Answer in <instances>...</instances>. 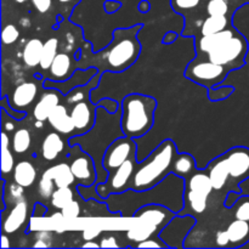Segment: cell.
<instances>
[{"label": "cell", "mask_w": 249, "mask_h": 249, "mask_svg": "<svg viewBox=\"0 0 249 249\" xmlns=\"http://www.w3.org/2000/svg\"><path fill=\"white\" fill-rule=\"evenodd\" d=\"M186 180L170 173L160 184L143 191L129 189L122 194H113L107 197L104 203L111 213L121 214L123 218H131L141 207L147 204H162L179 214L184 209V194Z\"/></svg>", "instance_id": "6da1fadb"}, {"label": "cell", "mask_w": 249, "mask_h": 249, "mask_svg": "<svg viewBox=\"0 0 249 249\" xmlns=\"http://www.w3.org/2000/svg\"><path fill=\"white\" fill-rule=\"evenodd\" d=\"M121 118L122 108H119L116 113H109L105 107L97 106L94 126L88 133L68 139V145L80 146L83 151L92 157L97 170L96 184L105 182L109 175L102 164L105 152L114 140L124 136Z\"/></svg>", "instance_id": "7a4b0ae2"}, {"label": "cell", "mask_w": 249, "mask_h": 249, "mask_svg": "<svg viewBox=\"0 0 249 249\" xmlns=\"http://www.w3.org/2000/svg\"><path fill=\"white\" fill-rule=\"evenodd\" d=\"M178 153L174 141L169 139L163 141L145 160L139 162L131 179L130 189L143 191L160 184L172 173L173 162Z\"/></svg>", "instance_id": "3957f363"}, {"label": "cell", "mask_w": 249, "mask_h": 249, "mask_svg": "<svg viewBox=\"0 0 249 249\" xmlns=\"http://www.w3.org/2000/svg\"><path fill=\"white\" fill-rule=\"evenodd\" d=\"M121 124L125 136L139 139L146 135L155 123L157 100L150 95L129 94L121 104Z\"/></svg>", "instance_id": "277c9868"}, {"label": "cell", "mask_w": 249, "mask_h": 249, "mask_svg": "<svg viewBox=\"0 0 249 249\" xmlns=\"http://www.w3.org/2000/svg\"><path fill=\"white\" fill-rule=\"evenodd\" d=\"M141 28L142 24H136L130 28H118L113 32L111 44L100 53L104 55L107 70L123 72L138 60L141 53L138 34Z\"/></svg>", "instance_id": "5b68a950"}, {"label": "cell", "mask_w": 249, "mask_h": 249, "mask_svg": "<svg viewBox=\"0 0 249 249\" xmlns=\"http://www.w3.org/2000/svg\"><path fill=\"white\" fill-rule=\"evenodd\" d=\"M175 215L177 213L162 204H147L141 207L131 216L133 223L126 231V237L138 245L141 241L160 236V231Z\"/></svg>", "instance_id": "8992f818"}, {"label": "cell", "mask_w": 249, "mask_h": 249, "mask_svg": "<svg viewBox=\"0 0 249 249\" xmlns=\"http://www.w3.org/2000/svg\"><path fill=\"white\" fill-rule=\"evenodd\" d=\"M213 190L207 170H196L186 179V189L184 194L185 206L179 214H190L194 216L203 214L208 206L209 195Z\"/></svg>", "instance_id": "52a82bcc"}, {"label": "cell", "mask_w": 249, "mask_h": 249, "mask_svg": "<svg viewBox=\"0 0 249 249\" xmlns=\"http://www.w3.org/2000/svg\"><path fill=\"white\" fill-rule=\"evenodd\" d=\"M248 53V41L237 32L230 40L207 53V58L229 70H237L245 66V58Z\"/></svg>", "instance_id": "ba28073f"}, {"label": "cell", "mask_w": 249, "mask_h": 249, "mask_svg": "<svg viewBox=\"0 0 249 249\" xmlns=\"http://www.w3.org/2000/svg\"><path fill=\"white\" fill-rule=\"evenodd\" d=\"M138 157L130 158L125 163H123L121 167L117 168L116 170L109 173L106 181L94 185L95 192L99 195L102 202L111 195L122 194V192H125L126 190L130 189L131 179H133L134 173L138 168Z\"/></svg>", "instance_id": "9c48e42d"}, {"label": "cell", "mask_w": 249, "mask_h": 249, "mask_svg": "<svg viewBox=\"0 0 249 249\" xmlns=\"http://www.w3.org/2000/svg\"><path fill=\"white\" fill-rule=\"evenodd\" d=\"M229 72L230 70L228 67L218 65L208 58L206 61H198V58H196L187 66L185 77L202 87L211 89L220 85V83H223L224 79L228 77Z\"/></svg>", "instance_id": "30bf717a"}, {"label": "cell", "mask_w": 249, "mask_h": 249, "mask_svg": "<svg viewBox=\"0 0 249 249\" xmlns=\"http://www.w3.org/2000/svg\"><path fill=\"white\" fill-rule=\"evenodd\" d=\"M228 167L233 191L241 194L240 185L249 178V148L243 146L230 148L223 155Z\"/></svg>", "instance_id": "8fae6325"}, {"label": "cell", "mask_w": 249, "mask_h": 249, "mask_svg": "<svg viewBox=\"0 0 249 249\" xmlns=\"http://www.w3.org/2000/svg\"><path fill=\"white\" fill-rule=\"evenodd\" d=\"M134 157H136L135 139L124 135L114 140L109 145V147L105 152L102 164L107 172L112 173L126 160Z\"/></svg>", "instance_id": "7c38bea8"}, {"label": "cell", "mask_w": 249, "mask_h": 249, "mask_svg": "<svg viewBox=\"0 0 249 249\" xmlns=\"http://www.w3.org/2000/svg\"><path fill=\"white\" fill-rule=\"evenodd\" d=\"M195 225H196V219L194 215L177 214L160 231V237L167 243L169 248H182L184 247L182 242Z\"/></svg>", "instance_id": "4fadbf2b"}, {"label": "cell", "mask_w": 249, "mask_h": 249, "mask_svg": "<svg viewBox=\"0 0 249 249\" xmlns=\"http://www.w3.org/2000/svg\"><path fill=\"white\" fill-rule=\"evenodd\" d=\"M75 146L77 152H74V157L70 164L75 178V182L82 186H92L97 181L96 164L91 156L83 151L80 146Z\"/></svg>", "instance_id": "5bb4252c"}, {"label": "cell", "mask_w": 249, "mask_h": 249, "mask_svg": "<svg viewBox=\"0 0 249 249\" xmlns=\"http://www.w3.org/2000/svg\"><path fill=\"white\" fill-rule=\"evenodd\" d=\"M99 72L100 71L97 70V67L90 66V67L85 68V70H75L74 72H73V74L71 75L68 79L63 80V82H55V80L45 79L43 83V87L45 88V89L53 88V89L60 90L61 94H62L63 96H66V95H67L71 90L74 89V88L88 84V83H89Z\"/></svg>", "instance_id": "9a60e30c"}, {"label": "cell", "mask_w": 249, "mask_h": 249, "mask_svg": "<svg viewBox=\"0 0 249 249\" xmlns=\"http://www.w3.org/2000/svg\"><path fill=\"white\" fill-rule=\"evenodd\" d=\"M96 108L97 105H92L89 100L79 101L73 105L71 109V117L75 125L77 135L88 133L94 126L96 121Z\"/></svg>", "instance_id": "2e32d148"}, {"label": "cell", "mask_w": 249, "mask_h": 249, "mask_svg": "<svg viewBox=\"0 0 249 249\" xmlns=\"http://www.w3.org/2000/svg\"><path fill=\"white\" fill-rule=\"evenodd\" d=\"M38 96V85L34 82H24L17 85L11 92V96H7L9 105L17 111H24L31 106Z\"/></svg>", "instance_id": "e0dca14e"}, {"label": "cell", "mask_w": 249, "mask_h": 249, "mask_svg": "<svg viewBox=\"0 0 249 249\" xmlns=\"http://www.w3.org/2000/svg\"><path fill=\"white\" fill-rule=\"evenodd\" d=\"M48 122L55 129V131L60 133L61 135H68L70 138L77 135L75 125L73 123L72 117H71V112H68L66 105H57L49 116Z\"/></svg>", "instance_id": "ac0fdd59"}, {"label": "cell", "mask_w": 249, "mask_h": 249, "mask_svg": "<svg viewBox=\"0 0 249 249\" xmlns=\"http://www.w3.org/2000/svg\"><path fill=\"white\" fill-rule=\"evenodd\" d=\"M28 218V203L26 199L17 202L14 204L11 211L2 220V232L11 235L18 231L26 224Z\"/></svg>", "instance_id": "d6986e66"}, {"label": "cell", "mask_w": 249, "mask_h": 249, "mask_svg": "<svg viewBox=\"0 0 249 249\" xmlns=\"http://www.w3.org/2000/svg\"><path fill=\"white\" fill-rule=\"evenodd\" d=\"M61 91L53 88H49V91L44 92L33 108V117L36 121L45 122L57 105L61 104Z\"/></svg>", "instance_id": "ffe728a7"}, {"label": "cell", "mask_w": 249, "mask_h": 249, "mask_svg": "<svg viewBox=\"0 0 249 249\" xmlns=\"http://www.w3.org/2000/svg\"><path fill=\"white\" fill-rule=\"evenodd\" d=\"M237 33L233 27H228L224 31L218 32V33L211 34V36H201L196 41V50L198 55L201 53H208L209 51L214 50L218 46L223 45L228 40H230L235 34Z\"/></svg>", "instance_id": "44dd1931"}, {"label": "cell", "mask_w": 249, "mask_h": 249, "mask_svg": "<svg viewBox=\"0 0 249 249\" xmlns=\"http://www.w3.org/2000/svg\"><path fill=\"white\" fill-rule=\"evenodd\" d=\"M206 170L207 173H208L209 179H211L213 189L215 190V191H221V190L226 186L229 180H230L228 167H226V163L223 155L212 160Z\"/></svg>", "instance_id": "7402d4cb"}, {"label": "cell", "mask_w": 249, "mask_h": 249, "mask_svg": "<svg viewBox=\"0 0 249 249\" xmlns=\"http://www.w3.org/2000/svg\"><path fill=\"white\" fill-rule=\"evenodd\" d=\"M230 240V248H238L249 242V221L233 219L225 229Z\"/></svg>", "instance_id": "603a6c76"}, {"label": "cell", "mask_w": 249, "mask_h": 249, "mask_svg": "<svg viewBox=\"0 0 249 249\" xmlns=\"http://www.w3.org/2000/svg\"><path fill=\"white\" fill-rule=\"evenodd\" d=\"M72 66V58L68 53H58L49 70V73H50L49 79L55 80V82H63L68 79L74 72Z\"/></svg>", "instance_id": "cb8c5ba5"}, {"label": "cell", "mask_w": 249, "mask_h": 249, "mask_svg": "<svg viewBox=\"0 0 249 249\" xmlns=\"http://www.w3.org/2000/svg\"><path fill=\"white\" fill-rule=\"evenodd\" d=\"M65 150V141L60 133H49L41 143V156L45 160H55Z\"/></svg>", "instance_id": "d4e9b609"}, {"label": "cell", "mask_w": 249, "mask_h": 249, "mask_svg": "<svg viewBox=\"0 0 249 249\" xmlns=\"http://www.w3.org/2000/svg\"><path fill=\"white\" fill-rule=\"evenodd\" d=\"M46 172L53 179L56 187H71L75 182V178L71 169V165L65 162L48 168Z\"/></svg>", "instance_id": "484cf974"}, {"label": "cell", "mask_w": 249, "mask_h": 249, "mask_svg": "<svg viewBox=\"0 0 249 249\" xmlns=\"http://www.w3.org/2000/svg\"><path fill=\"white\" fill-rule=\"evenodd\" d=\"M36 169L32 162L21 160L15 165L14 181L23 187H29L36 182Z\"/></svg>", "instance_id": "4316f807"}, {"label": "cell", "mask_w": 249, "mask_h": 249, "mask_svg": "<svg viewBox=\"0 0 249 249\" xmlns=\"http://www.w3.org/2000/svg\"><path fill=\"white\" fill-rule=\"evenodd\" d=\"M44 43L38 38L31 39L28 43L24 45L23 53H22V57H23V62L27 67L34 68L36 66L40 65L41 55H43Z\"/></svg>", "instance_id": "83f0119b"}, {"label": "cell", "mask_w": 249, "mask_h": 249, "mask_svg": "<svg viewBox=\"0 0 249 249\" xmlns=\"http://www.w3.org/2000/svg\"><path fill=\"white\" fill-rule=\"evenodd\" d=\"M197 170L196 160L190 153H178L173 162L172 173L184 178L185 180L191 177Z\"/></svg>", "instance_id": "f1b7e54d"}, {"label": "cell", "mask_w": 249, "mask_h": 249, "mask_svg": "<svg viewBox=\"0 0 249 249\" xmlns=\"http://www.w3.org/2000/svg\"><path fill=\"white\" fill-rule=\"evenodd\" d=\"M100 78H101V72L97 73L91 80H90L88 84L82 85V87H77L73 90H71L67 95H66V99H67L68 104H77L79 101H84L87 100V97H89V94L95 89V88L99 85Z\"/></svg>", "instance_id": "f546056e"}, {"label": "cell", "mask_w": 249, "mask_h": 249, "mask_svg": "<svg viewBox=\"0 0 249 249\" xmlns=\"http://www.w3.org/2000/svg\"><path fill=\"white\" fill-rule=\"evenodd\" d=\"M230 27L229 16H209L203 21L201 26V36H211L218 33Z\"/></svg>", "instance_id": "4dcf8cb0"}, {"label": "cell", "mask_w": 249, "mask_h": 249, "mask_svg": "<svg viewBox=\"0 0 249 249\" xmlns=\"http://www.w3.org/2000/svg\"><path fill=\"white\" fill-rule=\"evenodd\" d=\"M10 138L7 135V131L2 130L1 133V175L10 174L15 169V158L12 152L9 148Z\"/></svg>", "instance_id": "1f68e13d"}, {"label": "cell", "mask_w": 249, "mask_h": 249, "mask_svg": "<svg viewBox=\"0 0 249 249\" xmlns=\"http://www.w3.org/2000/svg\"><path fill=\"white\" fill-rule=\"evenodd\" d=\"M58 53V39L57 38H50L44 43L43 55H41L40 60V67L41 71H49L51 65H53V60Z\"/></svg>", "instance_id": "d6a6232c"}, {"label": "cell", "mask_w": 249, "mask_h": 249, "mask_svg": "<svg viewBox=\"0 0 249 249\" xmlns=\"http://www.w3.org/2000/svg\"><path fill=\"white\" fill-rule=\"evenodd\" d=\"M32 143V136L27 129L19 128L15 131L12 136V150L17 155L26 153L29 150Z\"/></svg>", "instance_id": "836d02e7"}, {"label": "cell", "mask_w": 249, "mask_h": 249, "mask_svg": "<svg viewBox=\"0 0 249 249\" xmlns=\"http://www.w3.org/2000/svg\"><path fill=\"white\" fill-rule=\"evenodd\" d=\"M73 199H74V192L71 187H56L53 196H51L50 202L53 208L62 211Z\"/></svg>", "instance_id": "e575fe53"}, {"label": "cell", "mask_w": 249, "mask_h": 249, "mask_svg": "<svg viewBox=\"0 0 249 249\" xmlns=\"http://www.w3.org/2000/svg\"><path fill=\"white\" fill-rule=\"evenodd\" d=\"M55 181H53V178H51L50 175H49V173L45 170V172L43 173V175H41L40 180H39L38 194L40 195L41 198L50 199L53 191H55Z\"/></svg>", "instance_id": "d590c367"}, {"label": "cell", "mask_w": 249, "mask_h": 249, "mask_svg": "<svg viewBox=\"0 0 249 249\" xmlns=\"http://www.w3.org/2000/svg\"><path fill=\"white\" fill-rule=\"evenodd\" d=\"M232 212L233 218L241 219V220L249 221V196H240L230 208Z\"/></svg>", "instance_id": "8d00e7d4"}, {"label": "cell", "mask_w": 249, "mask_h": 249, "mask_svg": "<svg viewBox=\"0 0 249 249\" xmlns=\"http://www.w3.org/2000/svg\"><path fill=\"white\" fill-rule=\"evenodd\" d=\"M228 0H209L207 4V14L209 16H228Z\"/></svg>", "instance_id": "74e56055"}, {"label": "cell", "mask_w": 249, "mask_h": 249, "mask_svg": "<svg viewBox=\"0 0 249 249\" xmlns=\"http://www.w3.org/2000/svg\"><path fill=\"white\" fill-rule=\"evenodd\" d=\"M19 38V31L15 24H6L2 28L1 32V40L5 45H11L17 39Z\"/></svg>", "instance_id": "f35d334b"}, {"label": "cell", "mask_w": 249, "mask_h": 249, "mask_svg": "<svg viewBox=\"0 0 249 249\" xmlns=\"http://www.w3.org/2000/svg\"><path fill=\"white\" fill-rule=\"evenodd\" d=\"M201 2V0H170L173 10L178 12L189 11V10L197 7Z\"/></svg>", "instance_id": "ab89813d"}, {"label": "cell", "mask_w": 249, "mask_h": 249, "mask_svg": "<svg viewBox=\"0 0 249 249\" xmlns=\"http://www.w3.org/2000/svg\"><path fill=\"white\" fill-rule=\"evenodd\" d=\"M61 214H62L63 218L66 219H77L80 216V204L78 203V201H74L73 199L71 203H68L65 208L61 211Z\"/></svg>", "instance_id": "60d3db41"}, {"label": "cell", "mask_w": 249, "mask_h": 249, "mask_svg": "<svg viewBox=\"0 0 249 249\" xmlns=\"http://www.w3.org/2000/svg\"><path fill=\"white\" fill-rule=\"evenodd\" d=\"M136 248H169L167 243L160 237V236H155V237L147 238L145 241H141L138 245H135Z\"/></svg>", "instance_id": "b9f144b4"}, {"label": "cell", "mask_w": 249, "mask_h": 249, "mask_svg": "<svg viewBox=\"0 0 249 249\" xmlns=\"http://www.w3.org/2000/svg\"><path fill=\"white\" fill-rule=\"evenodd\" d=\"M211 89L212 91L215 92V95H209L211 101H220V100H224L226 99V97H229L233 91H235V89H233L232 87H221V88L214 87V88H211Z\"/></svg>", "instance_id": "7bdbcfd3"}, {"label": "cell", "mask_w": 249, "mask_h": 249, "mask_svg": "<svg viewBox=\"0 0 249 249\" xmlns=\"http://www.w3.org/2000/svg\"><path fill=\"white\" fill-rule=\"evenodd\" d=\"M24 187L18 185L17 182L10 185V199H12L14 203L22 201L23 199V194H24Z\"/></svg>", "instance_id": "ee69618b"}, {"label": "cell", "mask_w": 249, "mask_h": 249, "mask_svg": "<svg viewBox=\"0 0 249 249\" xmlns=\"http://www.w3.org/2000/svg\"><path fill=\"white\" fill-rule=\"evenodd\" d=\"M97 106H101L105 107L109 113H116L119 108H121V105L116 101V100H112V99H102L97 102Z\"/></svg>", "instance_id": "f6af8a7d"}, {"label": "cell", "mask_w": 249, "mask_h": 249, "mask_svg": "<svg viewBox=\"0 0 249 249\" xmlns=\"http://www.w3.org/2000/svg\"><path fill=\"white\" fill-rule=\"evenodd\" d=\"M215 243L216 247L219 248H230V240L226 230H220L215 235Z\"/></svg>", "instance_id": "bcb514c9"}, {"label": "cell", "mask_w": 249, "mask_h": 249, "mask_svg": "<svg viewBox=\"0 0 249 249\" xmlns=\"http://www.w3.org/2000/svg\"><path fill=\"white\" fill-rule=\"evenodd\" d=\"M32 2L40 14H45L53 6V0H32Z\"/></svg>", "instance_id": "7dc6e473"}, {"label": "cell", "mask_w": 249, "mask_h": 249, "mask_svg": "<svg viewBox=\"0 0 249 249\" xmlns=\"http://www.w3.org/2000/svg\"><path fill=\"white\" fill-rule=\"evenodd\" d=\"M100 247L101 248H118L119 245L117 242L116 237L109 235H105L104 237H101L100 240Z\"/></svg>", "instance_id": "c3c4849f"}, {"label": "cell", "mask_w": 249, "mask_h": 249, "mask_svg": "<svg viewBox=\"0 0 249 249\" xmlns=\"http://www.w3.org/2000/svg\"><path fill=\"white\" fill-rule=\"evenodd\" d=\"M121 2L116 1V0H107L105 2V10H106L107 14H114V12L121 9Z\"/></svg>", "instance_id": "681fc988"}, {"label": "cell", "mask_w": 249, "mask_h": 249, "mask_svg": "<svg viewBox=\"0 0 249 249\" xmlns=\"http://www.w3.org/2000/svg\"><path fill=\"white\" fill-rule=\"evenodd\" d=\"M238 197H240V194L238 192H235V191H229L228 196H226V199H225V207L228 209H230L231 207L235 204V202L237 201Z\"/></svg>", "instance_id": "f907efd6"}, {"label": "cell", "mask_w": 249, "mask_h": 249, "mask_svg": "<svg viewBox=\"0 0 249 249\" xmlns=\"http://www.w3.org/2000/svg\"><path fill=\"white\" fill-rule=\"evenodd\" d=\"M46 212H48L46 207H44L41 203H36L33 209V216L34 218H43L46 214Z\"/></svg>", "instance_id": "816d5d0a"}, {"label": "cell", "mask_w": 249, "mask_h": 249, "mask_svg": "<svg viewBox=\"0 0 249 249\" xmlns=\"http://www.w3.org/2000/svg\"><path fill=\"white\" fill-rule=\"evenodd\" d=\"M177 36H178L177 33H174V32H168V33L165 34L164 39H163V43H167V44L173 43V41L177 39Z\"/></svg>", "instance_id": "f5cc1de1"}, {"label": "cell", "mask_w": 249, "mask_h": 249, "mask_svg": "<svg viewBox=\"0 0 249 249\" xmlns=\"http://www.w3.org/2000/svg\"><path fill=\"white\" fill-rule=\"evenodd\" d=\"M150 2L146 1V0H141L140 4H139V10H140L142 14H146V12H148V10H150Z\"/></svg>", "instance_id": "db71d44e"}, {"label": "cell", "mask_w": 249, "mask_h": 249, "mask_svg": "<svg viewBox=\"0 0 249 249\" xmlns=\"http://www.w3.org/2000/svg\"><path fill=\"white\" fill-rule=\"evenodd\" d=\"M7 233H5V232H2V235H1V243H0V247L1 248H4V249H6V248H10V240L9 238H7Z\"/></svg>", "instance_id": "11a10c76"}, {"label": "cell", "mask_w": 249, "mask_h": 249, "mask_svg": "<svg viewBox=\"0 0 249 249\" xmlns=\"http://www.w3.org/2000/svg\"><path fill=\"white\" fill-rule=\"evenodd\" d=\"M82 247L83 248H99L100 247V243L95 242L94 240H88L87 242L83 243Z\"/></svg>", "instance_id": "9f6ffc18"}, {"label": "cell", "mask_w": 249, "mask_h": 249, "mask_svg": "<svg viewBox=\"0 0 249 249\" xmlns=\"http://www.w3.org/2000/svg\"><path fill=\"white\" fill-rule=\"evenodd\" d=\"M33 247H36V248H38V247L39 248H46V247H49V243L44 242V240L39 238V240H36V242L34 243Z\"/></svg>", "instance_id": "6f0895ef"}, {"label": "cell", "mask_w": 249, "mask_h": 249, "mask_svg": "<svg viewBox=\"0 0 249 249\" xmlns=\"http://www.w3.org/2000/svg\"><path fill=\"white\" fill-rule=\"evenodd\" d=\"M58 1L61 2V4L63 5H67V4H75V2H79V0H58Z\"/></svg>", "instance_id": "680465c9"}, {"label": "cell", "mask_w": 249, "mask_h": 249, "mask_svg": "<svg viewBox=\"0 0 249 249\" xmlns=\"http://www.w3.org/2000/svg\"><path fill=\"white\" fill-rule=\"evenodd\" d=\"M15 1H16V2H18V4H23V2L28 1V0H15Z\"/></svg>", "instance_id": "91938a15"}]
</instances>
